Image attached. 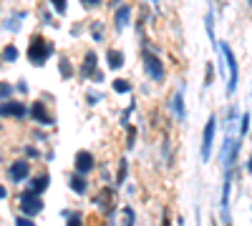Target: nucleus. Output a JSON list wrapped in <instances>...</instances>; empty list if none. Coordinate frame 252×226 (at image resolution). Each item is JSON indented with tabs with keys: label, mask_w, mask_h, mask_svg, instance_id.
<instances>
[{
	"label": "nucleus",
	"mask_w": 252,
	"mask_h": 226,
	"mask_svg": "<svg viewBox=\"0 0 252 226\" xmlns=\"http://www.w3.org/2000/svg\"><path fill=\"white\" fill-rule=\"evenodd\" d=\"M222 55L227 60V68H229V83H227V93H235L237 91V80H240V68H237V58L232 53L227 43H222Z\"/></svg>",
	"instance_id": "nucleus-3"
},
{
	"label": "nucleus",
	"mask_w": 252,
	"mask_h": 226,
	"mask_svg": "<svg viewBox=\"0 0 252 226\" xmlns=\"http://www.w3.org/2000/svg\"><path fill=\"white\" fill-rule=\"evenodd\" d=\"M247 131H250V113H242V118H240V136H247Z\"/></svg>",
	"instance_id": "nucleus-21"
},
{
	"label": "nucleus",
	"mask_w": 252,
	"mask_h": 226,
	"mask_svg": "<svg viewBox=\"0 0 252 226\" xmlns=\"http://www.w3.org/2000/svg\"><path fill=\"white\" fill-rule=\"evenodd\" d=\"M28 174H31V163H28V161H13L10 169H8V176H10V181H15V183L26 181Z\"/></svg>",
	"instance_id": "nucleus-7"
},
{
	"label": "nucleus",
	"mask_w": 252,
	"mask_h": 226,
	"mask_svg": "<svg viewBox=\"0 0 252 226\" xmlns=\"http://www.w3.org/2000/svg\"><path fill=\"white\" fill-rule=\"evenodd\" d=\"M10 93H13V88H10L8 83H0V98L8 100V98H10Z\"/></svg>",
	"instance_id": "nucleus-24"
},
{
	"label": "nucleus",
	"mask_w": 252,
	"mask_h": 226,
	"mask_svg": "<svg viewBox=\"0 0 252 226\" xmlns=\"http://www.w3.org/2000/svg\"><path fill=\"white\" fill-rule=\"evenodd\" d=\"M18 203H20V211L28 214V216H35V214L43 211V201H40L38 191H33V189H28V191L20 194V196H18Z\"/></svg>",
	"instance_id": "nucleus-2"
},
{
	"label": "nucleus",
	"mask_w": 252,
	"mask_h": 226,
	"mask_svg": "<svg viewBox=\"0 0 252 226\" xmlns=\"http://www.w3.org/2000/svg\"><path fill=\"white\" fill-rule=\"evenodd\" d=\"M23 18H26V13H15V15L8 20V23H5L3 28H5V30H18V28H20V23H18V20H23Z\"/></svg>",
	"instance_id": "nucleus-18"
},
{
	"label": "nucleus",
	"mask_w": 252,
	"mask_h": 226,
	"mask_svg": "<svg viewBox=\"0 0 252 226\" xmlns=\"http://www.w3.org/2000/svg\"><path fill=\"white\" fill-rule=\"evenodd\" d=\"M94 68H96V53H94V50H89V53H86V60H83V68H81V78L91 75V73H94Z\"/></svg>",
	"instance_id": "nucleus-13"
},
{
	"label": "nucleus",
	"mask_w": 252,
	"mask_h": 226,
	"mask_svg": "<svg viewBox=\"0 0 252 226\" xmlns=\"http://www.w3.org/2000/svg\"><path fill=\"white\" fill-rule=\"evenodd\" d=\"M124 219H126V224H134V211L131 209H124Z\"/></svg>",
	"instance_id": "nucleus-26"
},
{
	"label": "nucleus",
	"mask_w": 252,
	"mask_h": 226,
	"mask_svg": "<svg viewBox=\"0 0 252 226\" xmlns=\"http://www.w3.org/2000/svg\"><path fill=\"white\" fill-rule=\"evenodd\" d=\"M81 3L86 8H96V5H101V0H81Z\"/></svg>",
	"instance_id": "nucleus-28"
},
{
	"label": "nucleus",
	"mask_w": 252,
	"mask_h": 226,
	"mask_svg": "<svg viewBox=\"0 0 252 226\" xmlns=\"http://www.w3.org/2000/svg\"><path fill=\"white\" fill-rule=\"evenodd\" d=\"M247 171H250V174H252V158H250V161H247Z\"/></svg>",
	"instance_id": "nucleus-33"
},
{
	"label": "nucleus",
	"mask_w": 252,
	"mask_h": 226,
	"mask_svg": "<svg viewBox=\"0 0 252 226\" xmlns=\"http://www.w3.org/2000/svg\"><path fill=\"white\" fill-rule=\"evenodd\" d=\"M5 194H8V191H5V186H0V199H5Z\"/></svg>",
	"instance_id": "nucleus-32"
},
{
	"label": "nucleus",
	"mask_w": 252,
	"mask_h": 226,
	"mask_svg": "<svg viewBox=\"0 0 252 226\" xmlns=\"http://www.w3.org/2000/svg\"><path fill=\"white\" fill-rule=\"evenodd\" d=\"M94 169V156L89 151H78L76 153V171L78 174H89Z\"/></svg>",
	"instance_id": "nucleus-10"
},
{
	"label": "nucleus",
	"mask_w": 252,
	"mask_h": 226,
	"mask_svg": "<svg viewBox=\"0 0 252 226\" xmlns=\"http://www.w3.org/2000/svg\"><path fill=\"white\" fill-rule=\"evenodd\" d=\"M94 38H96V40H101V38H103V30L98 28V23H94Z\"/></svg>",
	"instance_id": "nucleus-29"
},
{
	"label": "nucleus",
	"mask_w": 252,
	"mask_h": 226,
	"mask_svg": "<svg viewBox=\"0 0 252 226\" xmlns=\"http://www.w3.org/2000/svg\"><path fill=\"white\" fill-rule=\"evenodd\" d=\"M247 5H252V0H247Z\"/></svg>",
	"instance_id": "nucleus-34"
},
{
	"label": "nucleus",
	"mask_w": 252,
	"mask_h": 226,
	"mask_svg": "<svg viewBox=\"0 0 252 226\" xmlns=\"http://www.w3.org/2000/svg\"><path fill=\"white\" fill-rule=\"evenodd\" d=\"M31 113H33V118H35L38 123H43V126H53V121H56V118L46 111V103H40V100H38V103H33V111H31Z\"/></svg>",
	"instance_id": "nucleus-9"
},
{
	"label": "nucleus",
	"mask_w": 252,
	"mask_h": 226,
	"mask_svg": "<svg viewBox=\"0 0 252 226\" xmlns=\"http://www.w3.org/2000/svg\"><path fill=\"white\" fill-rule=\"evenodd\" d=\"M15 58H18V48H15V46H8V48L3 50V60H8V63H13Z\"/></svg>",
	"instance_id": "nucleus-20"
},
{
	"label": "nucleus",
	"mask_w": 252,
	"mask_h": 226,
	"mask_svg": "<svg viewBox=\"0 0 252 226\" xmlns=\"http://www.w3.org/2000/svg\"><path fill=\"white\" fill-rule=\"evenodd\" d=\"M174 111H177L179 123H184V88L177 91V96H174Z\"/></svg>",
	"instance_id": "nucleus-17"
},
{
	"label": "nucleus",
	"mask_w": 252,
	"mask_h": 226,
	"mask_svg": "<svg viewBox=\"0 0 252 226\" xmlns=\"http://www.w3.org/2000/svg\"><path fill=\"white\" fill-rule=\"evenodd\" d=\"M18 91H20V93H26V91H28V86H26V80H20V83H18Z\"/></svg>",
	"instance_id": "nucleus-31"
},
{
	"label": "nucleus",
	"mask_w": 252,
	"mask_h": 226,
	"mask_svg": "<svg viewBox=\"0 0 252 226\" xmlns=\"http://www.w3.org/2000/svg\"><path fill=\"white\" fill-rule=\"evenodd\" d=\"M114 91H116V93H129V91H131V83H129V80L116 78V80H114Z\"/></svg>",
	"instance_id": "nucleus-19"
},
{
	"label": "nucleus",
	"mask_w": 252,
	"mask_h": 226,
	"mask_svg": "<svg viewBox=\"0 0 252 226\" xmlns=\"http://www.w3.org/2000/svg\"><path fill=\"white\" fill-rule=\"evenodd\" d=\"M215 128H217V118L209 116L204 133H202V161H209V153H212V141H215Z\"/></svg>",
	"instance_id": "nucleus-6"
},
{
	"label": "nucleus",
	"mask_w": 252,
	"mask_h": 226,
	"mask_svg": "<svg viewBox=\"0 0 252 226\" xmlns=\"http://www.w3.org/2000/svg\"><path fill=\"white\" fill-rule=\"evenodd\" d=\"M89 100H91V106L98 103V93H89Z\"/></svg>",
	"instance_id": "nucleus-30"
},
{
	"label": "nucleus",
	"mask_w": 252,
	"mask_h": 226,
	"mask_svg": "<svg viewBox=\"0 0 252 226\" xmlns=\"http://www.w3.org/2000/svg\"><path fill=\"white\" fill-rule=\"evenodd\" d=\"M141 60H144V71L149 73V78H154V80H164L161 58H157L149 48H144V50H141Z\"/></svg>",
	"instance_id": "nucleus-4"
},
{
	"label": "nucleus",
	"mask_w": 252,
	"mask_h": 226,
	"mask_svg": "<svg viewBox=\"0 0 252 226\" xmlns=\"http://www.w3.org/2000/svg\"><path fill=\"white\" fill-rule=\"evenodd\" d=\"M0 116H3V118H8V116L23 118V116H26V106L18 103V100H5V103L0 106Z\"/></svg>",
	"instance_id": "nucleus-8"
},
{
	"label": "nucleus",
	"mask_w": 252,
	"mask_h": 226,
	"mask_svg": "<svg viewBox=\"0 0 252 226\" xmlns=\"http://www.w3.org/2000/svg\"><path fill=\"white\" fill-rule=\"evenodd\" d=\"M51 55H53V46L48 43L46 38L35 35L31 43H28V60H31L33 66H43Z\"/></svg>",
	"instance_id": "nucleus-1"
},
{
	"label": "nucleus",
	"mask_w": 252,
	"mask_h": 226,
	"mask_svg": "<svg viewBox=\"0 0 252 226\" xmlns=\"http://www.w3.org/2000/svg\"><path fill=\"white\" fill-rule=\"evenodd\" d=\"M71 189H73L76 194H86V191H89V183H86V178H83L81 174H73V176H71Z\"/></svg>",
	"instance_id": "nucleus-14"
},
{
	"label": "nucleus",
	"mask_w": 252,
	"mask_h": 226,
	"mask_svg": "<svg viewBox=\"0 0 252 226\" xmlns=\"http://www.w3.org/2000/svg\"><path fill=\"white\" fill-rule=\"evenodd\" d=\"M124 178H126V161H121V166H119V176H116V183H119V186L124 183Z\"/></svg>",
	"instance_id": "nucleus-25"
},
{
	"label": "nucleus",
	"mask_w": 252,
	"mask_h": 226,
	"mask_svg": "<svg viewBox=\"0 0 252 226\" xmlns=\"http://www.w3.org/2000/svg\"><path fill=\"white\" fill-rule=\"evenodd\" d=\"M237 153H240V141L237 138H224V143H222V153H220V158H222V166L224 169H232L235 166V161H237Z\"/></svg>",
	"instance_id": "nucleus-5"
},
{
	"label": "nucleus",
	"mask_w": 252,
	"mask_h": 226,
	"mask_svg": "<svg viewBox=\"0 0 252 226\" xmlns=\"http://www.w3.org/2000/svg\"><path fill=\"white\" fill-rule=\"evenodd\" d=\"M15 221H18V224H20V226H33V221H31V219H28V216H18V219H15Z\"/></svg>",
	"instance_id": "nucleus-27"
},
{
	"label": "nucleus",
	"mask_w": 252,
	"mask_h": 226,
	"mask_svg": "<svg viewBox=\"0 0 252 226\" xmlns=\"http://www.w3.org/2000/svg\"><path fill=\"white\" fill-rule=\"evenodd\" d=\"M106 60H109V68H121V66H124V53L116 50V48H111V50L106 53Z\"/></svg>",
	"instance_id": "nucleus-15"
},
{
	"label": "nucleus",
	"mask_w": 252,
	"mask_h": 226,
	"mask_svg": "<svg viewBox=\"0 0 252 226\" xmlns=\"http://www.w3.org/2000/svg\"><path fill=\"white\" fill-rule=\"evenodd\" d=\"M51 3H53V10L61 13V15L66 13V8H68V5H66V0H51Z\"/></svg>",
	"instance_id": "nucleus-23"
},
{
	"label": "nucleus",
	"mask_w": 252,
	"mask_h": 226,
	"mask_svg": "<svg viewBox=\"0 0 252 226\" xmlns=\"http://www.w3.org/2000/svg\"><path fill=\"white\" fill-rule=\"evenodd\" d=\"M129 18H131V8H129V5H121V8L116 10V30H121V28L129 25Z\"/></svg>",
	"instance_id": "nucleus-12"
},
{
	"label": "nucleus",
	"mask_w": 252,
	"mask_h": 226,
	"mask_svg": "<svg viewBox=\"0 0 252 226\" xmlns=\"http://www.w3.org/2000/svg\"><path fill=\"white\" fill-rule=\"evenodd\" d=\"M111 201H114V191L111 189H103L98 196H96V206L101 209V211H106V214H111Z\"/></svg>",
	"instance_id": "nucleus-11"
},
{
	"label": "nucleus",
	"mask_w": 252,
	"mask_h": 226,
	"mask_svg": "<svg viewBox=\"0 0 252 226\" xmlns=\"http://www.w3.org/2000/svg\"><path fill=\"white\" fill-rule=\"evenodd\" d=\"M48 181H51V176H48V174L35 176V178H33V183H31V189H33V191H38V194H43V191L48 189Z\"/></svg>",
	"instance_id": "nucleus-16"
},
{
	"label": "nucleus",
	"mask_w": 252,
	"mask_h": 226,
	"mask_svg": "<svg viewBox=\"0 0 252 226\" xmlns=\"http://www.w3.org/2000/svg\"><path fill=\"white\" fill-rule=\"evenodd\" d=\"M58 68H61V73H63V78H71V75H73V68H71V63H68V60H66V58H63V60H61V66H58Z\"/></svg>",
	"instance_id": "nucleus-22"
}]
</instances>
